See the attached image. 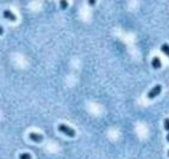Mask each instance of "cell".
<instances>
[{
    "mask_svg": "<svg viewBox=\"0 0 169 159\" xmlns=\"http://www.w3.org/2000/svg\"><path fill=\"white\" fill-rule=\"evenodd\" d=\"M19 159H31V155L30 153H21V155L19 156Z\"/></svg>",
    "mask_w": 169,
    "mask_h": 159,
    "instance_id": "7",
    "label": "cell"
},
{
    "mask_svg": "<svg viewBox=\"0 0 169 159\" xmlns=\"http://www.w3.org/2000/svg\"><path fill=\"white\" fill-rule=\"evenodd\" d=\"M152 66H153V67H154V69H159V68H161L162 63H161L159 57L155 56V57L153 58V60H152Z\"/></svg>",
    "mask_w": 169,
    "mask_h": 159,
    "instance_id": "5",
    "label": "cell"
},
{
    "mask_svg": "<svg viewBox=\"0 0 169 159\" xmlns=\"http://www.w3.org/2000/svg\"><path fill=\"white\" fill-rule=\"evenodd\" d=\"M164 129H166L167 131L169 132V119L167 118L164 120Z\"/></svg>",
    "mask_w": 169,
    "mask_h": 159,
    "instance_id": "8",
    "label": "cell"
},
{
    "mask_svg": "<svg viewBox=\"0 0 169 159\" xmlns=\"http://www.w3.org/2000/svg\"><path fill=\"white\" fill-rule=\"evenodd\" d=\"M89 3H90L91 5H92V4H94V3H95V1H93V2H92V1H90V2H89Z\"/></svg>",
    "mask_w": 169,
    "mask_h": 159,
    "instance_id": "11",
    "label": "cell"
},
{
    "mask_svg": "<svg viewBox=\"0 0 169 159\" xmlns=\"http://www.w3.org/2000/svg\"><path fill=\"white\" fill-rule=\"evenodd\" d=\"M29 138L35 143H41L43 140V136L36 133H31L29 134Z\"/></svg>",
    "mask_w": 169,
    "mask_h": 159,
    "instance_id": "3",
    "label": "cell"
},
{
    "mask_svg": "<svg viewBox=\"0 0 169 159\" xmlns=\"http://www.w3.org/2000/svg\"><path fill=\"white\" fill-rule=\"evenodd\" d=\"M166 138H167V142H168V143H169V133H168V134H167V135Z\"/></svg>",
    "mask_w": 169,
    "mask_h": 159,
    "instance_id": "10",
    "label": "cell"
},
{
    "mask_svg": "<svg viewBox=\"0 0 169 159\" xmlns=\"http://www.w3.org/2000/svg\"><path fill=\"white\" fill-rule=\"evenodd\" d=\"M161 91H162V86L160 85H157L155 86L148 93V99H154L157 97L158 95H160Z\"/></svg>",
    "mask_w": 169,
    "mask_h": 159,
    "instance_id": "2",
    "label": "cell"
},
{
    "mask_svg": "<svg viewBox=\"0 0 169 159\" xmlns=\"http://www.w3.org/2000/svg\"><path fill=\"white\" fill-rule=\"evenodd\" d=\"M60 7L63 9H65L67 7H68V3H67L66 1H61L60 3Z\"/></svg>",
    "mask_w": 169,
    "mask_h": 159,
    "instance_id": "9",
    "label": "cell"
},
{
    "mask_svg": "<svg viewBox=\"0 0 169 159\" xmlns=\"http://www.w3.org/2000/svg\"><path fill=\"white\" fill-rule=\"evenodd\" d=\"M167 155H168V157H169V150H168V153H167Z\"/></svg>",
    "mask_w": 169,
    "mask_h": 159,
    "instance_id": "12",
    "label": "cell"
},
{
    "mask_svg": "<svg viewBox=\"0 0 169 159\" xmlns=\"http://www.w3.org/2000/svg\"><path fill=\"white\" fill-rule=\"evenodd\" d=\"M58 129L59 131H60L61 133H63L65 135H67L68 137H70V138H73L75 136V131L74 129H71L70 127H69L66 124H63V123H61L60 125L58 126Z\"/></svg>",
    "mask_w": 169,
    "mask_h": 159,
    "instance_id": "1",
    "label": "cell"
},
{
    "mask_svg": "<svg viewBox=\"0 0 169 159\" xmlns=\"http://www.w3.org/2000/svg\"><path fill=\"white\" fill-rule=\"evenodd\" d=\"M161 51H162V52H163L165 55H167L169 57V45L168 44H167V43L163 44V46H161Z\"/></svg>",
    "mask_w": 169,
    "mask_h": 159,
    "instance_id": "6",
    "label": "cell"
},
{
    "mask_svg": "<svg viewBox=\"0 0 169 159\" xmlns=\"http://www.w3.org/2000/svg\"><path fill=\"white\" fill-rule=\"evenodd\" d=\"M3 17L12 22H15L17 20V17L15 16V14L11 12L10 10H5L3 12Z\"/></svg>",
    "mask_w": 169,
    "mask_h": 159,
    "instance_id": "4",
    "label": "cell"
}]
</instances>
